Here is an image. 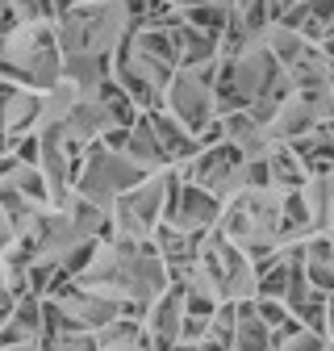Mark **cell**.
I'll use <instances>...</instances> for the list:
<instances>
[{
  "label": "cell",
  "mask_w": 334,
  "mask_h": 351,
  "mask_svg": "<svg viewBox=\"0 0 334 351\" xmlns=\"http://www.w3.org/2000/svg\"><path fill=\"white\" fill-rule=\"evenodd\" d=\"M34 330H38V293L21 297V310H17V318L5 326L0 343H34Z\"/></svg>",
  "instance_id": "obj_2"
},
{
  "label": "cell",
  "mask_w": 334,
  "mask_h": 351,
  "mask_svg": "<svg viewBox=\"0 0 334 351\" xmlns=\"http://www.w3.org/2000/svg\"><path fill=\"white\" fill-rule=\"evenodd\" d=\"M113 343H121V347L142 343V339H138V326H109V330L97 335V347H113Z\"/></svg>",
  "instance_id": "obj_6"
},
{
  "label": "cell",
  "mask_w": 334,
  "mask_h": 351,
  "mask_svg": "<svg viewBox=\"0 0 334 351\" xmlns=\"http://www.w3.org/2000/svg\"><path fill=\"white\" fill-rule=\"evenodd\" d=\"M146 121H151V130H155V138H159V147H163V155H188V151L196 147L192 138H184V130H180L176 121H167L163 113H151Z\"/></svg>",
  "instance_id": "obj_3"
},
{
  "label": "cell",
  "mask_w": 334,
  "mask_h": 351,
  "mask_svg": "<svg viewBox=\"0 0 334 351\" xmlns=\"http://www.w3.org/2000/svg\"><path fill=\"white\" fill-rule=\"evenodd\" d=\"M180 289H172V297H163L159 305H155V335H159V343H176V335H180Z\"/></svg>",
  "instance_id": "obj_4"
},
{
  "label": "cell",
  "mask_w": 334,
  "mask_h": 351,
  "mask_svg": "<svg viewBox=\"0 0 334 351\" xmlns=\"http://www.w3.org/2000/svg\"><path fill=\"white\" fill-rule=\"evenodd\" d=\"M13 180H17V189L29 193V197H47V180H42L38 171H29V167H17V171H13Z\"/></svg>",
  "instance_id": "obj_8"
},
{
  "label": "cell",
  "mask_w": 334,
  "mask_h": 351,
  "mask_svg": "<svg viewBox=\"0 0 334 351\" xmlns=\"http://www.w3.org/2000/svg\"><path fill=\"white\" fill-rule=\"evenodd\" d=\"M172 109H176L192 130H201V125L209 121V97H205V84H201L196 75H180V80L172 84Z\"/></svg>",
  "instance_id": "obj_1"
},
{
  "label": "cell",
  "mask_w": 334,
  "mask_h": 351,
  "mask_svg": "<svg viewBox=\"0 0 334 351\" xmlns=\"http://www.w3.org/2000/svg\"><path fill=\"white\" fill-rule=\"evenodd\" d=\"M305 5H309V13H313L318 21H330V17H334V0H305Z\"/></svg>",
  "instance_id": "obj_10"
},
{
  "label": "cell",
  "mask_w": 334,
  "mask_h": 351,
  "mask_svg": "<svg viewBox=\"0 0 334 351\" xmlns=\"http://www.w3.org/2000/svg\"><path fill=\"white\" fill-rule=\"evenodd\" d=\"M268 167H276L272 176H276V180H284V184H297V180H301V171H297V159H292L288 151H276Z\"/></svg>",
  "instance_id": "obj_7"
},
{
  "label": "cell",
  "mask_w": 334,
  "mask_h": 351,
  "mask_svg": "<svg viewBox=\"0 0 334 351\" xmlns=\"http://www.w3.org/2000/svg\"><path fill=\"white\" fill-rule=\"evenodd\" d=\"M305 276H309L318 289H334V263H330V259H313Z\"/></svg>",
  "instance_id": "obj_9"
},
{
  "label": "cell",
  "mask_w": 334,
  "mask_h": 351,
  "mask_svg": "<svg viewBox=\"0 0 334 351\" xmlns=\"http://www.w3.org/2000/svg\"><path fill=\"white\" fill-rule=\"evenodd\" d=\"M322 47H326V51L334 55V29H330V34H322Z\"/></svg>",
  "instance_id": "obj_11"
},
{
  "label": "cell",
  "mask_w": 334,
  "mask_h": 351,
  "mask_svg": "<svg viewBox=\"0 0 334 351\" xmlns=\"http://www.w3.org/2000/svg\"><path fill=\"white\" fill-rule=\"evenodd\" d=\"M42 109H47V101H38V97H13V101H9V113H5V125L13 130L9 138H17V130H21L29 117H38Z\"/></svg>",
  "instance_id": "obj_5"
}]
</instances>
